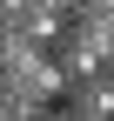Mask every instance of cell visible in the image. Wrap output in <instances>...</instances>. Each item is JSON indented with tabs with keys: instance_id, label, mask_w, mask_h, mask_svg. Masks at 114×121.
Instances as JSON below:
<instances>
[{
	"instance_id": "1",
	"label": "cell",
	"mask_w": 114,
	"mask_h": 121,
	"mask_svg": "<svg viewBox=\"0 0 114 121\" xmlns=\"http://www.w3.org/2000/svg\"><path fill=\"white\" fill-rule=\"evenodd\" d=\"M67 114L74 121H114V87L94 74V81H67Z\"/></svg>"
},
{
	"instance_id": "2",
	"label": "cell",
	"mask_w": 114,
	"mask_h": 121,
	"mask_svg": "<svg viewBox=\"0 0 114 121\" xmlns=\"http://www.w3.org/2000/svg\"><path fill=\"white\" fill-rule=\"evenodd\" d=\"M54 7H61L67 20H81V13H94V0H54Z\"/></svg>"
},
{
	"instance_id": "3",
	"label": "cell",
	"mask_w": 114,
	"mask_h": 121,
	"mask_svg": "<svg viewBox=\"0 0 114 121\" xmlns=\"http://www.w3.org/2000/svg\"><path fill=\"white\" fill-rule=\"evenodd\" d=\"M94 13H101V20H114V0H94Z\"/></svg>"
}]
</instances>
